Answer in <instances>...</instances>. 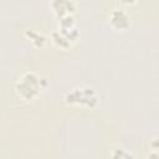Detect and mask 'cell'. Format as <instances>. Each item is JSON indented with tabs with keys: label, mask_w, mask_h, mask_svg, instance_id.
Listing matches in <instances>:
<instances>
[{
	"label": "cell",
	"mask_w": 159,
	"mask_h": 159,
	"mask_svg": "<svg viewBox=\"0 0 159 159\" xmlns=\"http://www.w3.org/2000/svg\"><path fill=\"white\" fill-rule=\"evenodd\" d=\"M39 88H40V83H39V78L34 73H26L17 83L16 86V89H17V93L24 97L25 99H30L32 98L34 96L37 94L39 92Z\"/></svg>",
	"instance_id": "obj_1"
},
{
	"label": "cell",
	"mask_w": 159,
	"mask_h": 159,
	"mask_svg": "<svg viewBox=\"0 0 159 159\" xmlns=\"http://www.w3.org/2000/svg\"><path fill=\"white\" fill-rule=\"evenodd\" d=\"M67 102L91 107L96 103V94L91 88H76L67 94Z\"/></svg>",
	"instance_id": "obj_2"
},
{
	"label": "cell",
	"mask_w": 159,
	"mask_h": 159,
	"mask_svg": "<svg viewBox=\"0 0 159 159\" xmlns=\"http://www.w3.org/2000/svg\"><path fill=\"white\" fill-rule=\"evenodd\" d=\"M111 22L118 27V29H123L125 26H128L129 24V17L127 16V14L122 10H114L111 14Z\"/></svg>",
	"instance_id": "obj_3"
},
{
	"label": "cell",
	"mask_w": 159,
	"mask_h": 159,
	"mask_svg": "<svg viewBox=\"0 0 159 159\" xmlns=\"http://www.w3.org/2000/svg\"><path fill=\"white\" fill-rule=\"evenodd\" d=\"M111 159H133V157L129 153H127V152H124L122 149H118V150L113 152Z\"/></svg>",
	"instance_id": "obj_4"
},
{
	"label": "cell",
	"mask_w": 159,
	"mask_h": 159,
	"mask_svg": "<svg viewBox=\"0 0 159 159\" xmlns=\"http://www.w3.org/2000/svg\"><path fill=\"white\" fill-rule=\"evenodd\" d=\"M27 35L31 37V40L34 41V42H37V45L40 46V45H42V42H40L39 41V39L40 40H43V37L40 35V34H37V32H35V31H27Z\"/></svg>",
	"instance_id": "obj_5"
}]
</instances>
